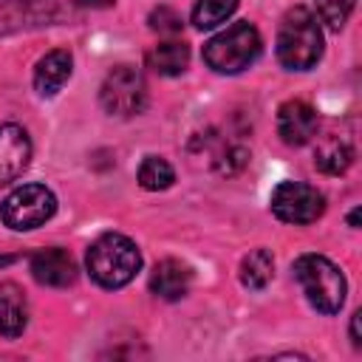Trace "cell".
I'll return each instance as SVG.
<instances>
[{
	"instance_id": "16",
	"label": "cell",
	"mask_w": 362,
	"mask_h": 362,
	"mask_svg": "<svg viewBox=\"0 0 362 362\" xmlns=\"http://www.w3.org/2000/svg\"><path fill=\"white\" fill-rule=\"evenodd\" d=\"M351 161H354V150H351L342 139H328V141H322V144L317 147V153H314V164H317V170H322L325 175H339V173H345V170L351 167Z\"/></svg>"
},
{
	"instance_id": "8",
	"label": "cell",
	"mask_w": 362,
	"mask_h": 362,
	"mask_svg": "<svg viewBox=\"0 0 362 362\" xmlns=\"http://www.w3.org/2000/svg\"><path fill=\"white\" fill-rule=\"evenodd\" d=\"M277 133L288 147H303L317 136V110L303 99H288L277 110Z\"/></svg>"
},
{
	"instance_id": "9",
	"label": "cell",
	"mask_w": 362,
	"mask_h": 362,
	"mask_svg": "<svg viewBox=\"0 0 362 362\" xmlns=\"http://www.w3.org/2000/svg\"><path fill=\"white\" fill-rule=\"evenodd\" d=\"M28 269L40 286H51V288H65L76 280V263L59 246H48V249L34 252L28 260Z\"/></svg>"
},
{
	"instance_id": "10",
	"label": "cell",
	"mask_w": 362,
	"mask_h": 362,
	"mask_svg": "<svg viewBox=\"0 0 362 362\" xmlns=\"http://www.w3.org/2000/svg\"><path fill=\"white\" fill-rule=\"evenodd\" d=\"M31 161V139L20 124H0V187L25 173Z\"/></svg>"
},
{
	"instance_id": "4",
	"label": "cell",
	"mask_w": 362,
	"mask_h": 362,
	"mask_svg": "<svg viewBox=\"0 0 362 362\" xmlns=\"http://www.w3.org/2000/svg\"><path fill=\"white\" fill-rule=\"evenodd\" d=\"M260 51L263 40L257 28L246 20H238L221 34H215L209 42H204V62L215 74H240L260 57Z\"/></svg>"
},
{
	"instance_id": "23",
	"label": "cell",
	"mask_w": 362,
	"mask_h": 362,
	"mask_svg": "<svg viewBox=\"0 0 362 362\" xmlns=\"http://www.w3.org/2000/svg\"><path fill=\"white\" fill-rule=\"evenodd\" d=\"M348 223H351V226H354V229H356V226H359V206H356V209H354V212H351V215H348Z\"/></svg>"
},
{
	"instance_id": "5",
	"label": "cell",
	"mask_w": 362,
	"mask_h": 362,
	"mask_svg": "<svg viewBox=\"0 0 362 362\" xmlns=\"http://www.w3.org/2000/svg\"><path fill=\"white\" fill-rule=\"evenodd\" d=\"M54 212H57V198L45 184H23L14 192H8L6 201L0 204V218L14 232L37 229L45 221H51Z\"/></svg>"
},
{
	"instance_id": "19",
	"label": "cell",
	"mask_w": 362,
	"mask_h": 362,
	"mask_svg": "<svg viewBox=\"0 0 362 362\" xmlns=\"http://www.w3.org/2000/svg\"><path fill=\"white\" fill-rule=\"evenodd\" d=\"M354 6H356V0H317L320 23H325L331 31H339L348 23Z\"/></svg>"
},
{
	"instance_id": "15",
	"label": "cell",
	"mask_w": 362,
	"mask_h": 362,
	"mask_svg": "<svg viewBox=\"0 0 362 362\" xmlns=\"http://www.w3.org/2000/svg\"><path fill=\"white\" fill-rule=\"evenodd\" d=\"M274 277V257L269 249H252L240 260V283L252 291H260L272 283Z\"/></svg>"
},
{
	"instance_id": "17",
	"label": "cell",
	"mask_w": 362,
	"mask_h": 362,
	"mask_svg": "<svg viewBox=\"0 0 362 362\" xmlns=\"http://www.w3.org/2000/svg\"><path fill=\"white\" fill-rule=\"evenodd\" d=\"M240 0H195V8H192V23L195 28L206 31V28H215L221 25L223 20H229L235 14Z\"/></svg>"
},
{
	"instance_id": "12",
	"label": "cell",
	"mask_w": 362,
	"mask_h": 362,
	"mask_svg": "<svg viewBox=\"0 0 362 362\" xmlns=\"http://www.w3.org/2000/svg\"><path fill=\"white\" fill-rule=\"evenodd\" d=\"M74 57L65 48H54L34 65V88L40 96H54L62 90V85L71 79Z\"/></svg>"
},
{
	"instance_id": "22",
	"label": "cell",
	"mask_w": 362,
	"mask_h": 362,
	"mask_svg": "<svg viewBox=\"0 0 362 362\" xmlns=\"http://www.w3.org/2000/svg\"><path fill=\"white\" fill-rule=\"evenodd\" d=\"M76 6H85V8H107L113 6V0H74Z\"/></svg>"
},
{
	"instance_id": "7",
	"label": "cell",
	"mask_w": 362,
	"mask_h": 362,
	"mask_svg": "<svg viewBox=\"0 0 362 362\" xmlns=\"http://www.w3.org/2000/svg\"><path fill=\"white\" fill-rule=\"evenodd\" d=\"M272 212L286 221V223H294V226H303V223H314L322 209H325V198L317 187L305 184V181H280L274 189H272Z\"/></svg>"
},
{
	"instance_id": "3",
	"label": "cell",
	"mask_w": 362,
	"mask_h": 362,
	"mask_svg": "<svg viewBox=\"0 0 362 362\" xmlns=\"http://www.w3.org/2000/svg\"><path fill=\"white\" fill-rule=\"evenodd\" d=\"M294 280L300 283L305 300L320 314H337L345 303L348 283L345 274L322 255H300L294 260Z\"/></svg>"
},
{
	"instance_id": "18",
	"label": "cell",
	"mask_w": 362,
	"mask_h": 362,
	"mask_svg": "<svg viewBox=\"0 0 362 362\" xmlns=\"http://www.w3.org/2000/svg\"><path fill=\"white\" fill-rule=\"evenodd\" d=\"M175 181V170L170 167V161L158 158V156H147L139 167V184L150 192H158V189H167L173 187Z\"/></svg>"
},
{
	"instance_id": "11",
	"label": "cell",
	"mask_w": 362,
	"mask_h": 362,
	"mask_svg": "<svg viewBox=\"0 0 362 362\" xmlns=\"http://www.w3.org/2000/svg\"><path fill=\"white\" fill-rule=\"evenodd\" d=\"M192 286V269L175 257H167L161 263H156L153 274H150V291L158 300H181Z\"/></svg>"
},
{
	"instance_id": "20",
	"label": "cell",
	"mask_w": 362,
	"mask_h": 362,
	"mask_svg": "<svg viewBox=\"0 0 362 362\" xmlns=\"http://www.w3.org/2000/svg\"><path fill=\"white\" fill-rule=\"evenodd\" d=\"M150 25L156 31H164V34H178L181 31V17L170 8H158V11L150 14Z\"/></svg>"
},
{
	"instance_id": "1",
	"label": "cell",
	"mask_w": 362,
	"mask_h": 362,
	"mask_svg": "<svg viewBox=\"0 0 362 362\" xmlns=\"http://www.w3.org/2000/svg\"><path fill=\"white\" fill-rule=\"evenodd\" d=\"M85 266L90 280L99 283L102 288H122L139 274L141 252L127 235L105 232L88 246Z\"/></svg>"
},
{
	"instance_id": "6",
	"label": "cell",
	"mask_w": 362,
	"mask_h": 362,
	"mask_svg": "<svg viewBox=\"0 0 362 362\" xmlns=\"http://www.w3.org/2000/svg\"><path fill=\"white\" fill-rule=\"evenodd\" d=\"M99 102L110 116H119V119L141 113L147 107L144 74L133 65H116L113 71H107V76L99 88Z\"/></svg>"
},
{
	"instance_id": "14",
	"label": "cell",
	"mask_w": 362,
	"mask_h": 362,
	"mask_svg": "<svg viewBox=\"0 0 362 362\" xmlns=\"http://www.w3.org/2000/svg\"><path fill=\"white\" fill-rule=\"evenodd\" d=\"M147 65L161 76H178L189 65V45L181 40L161 42L147 54Z\"/></svg>"
},
{
	"instance_id": "21",
	"label": "cell",
	"mask_w": 362,
	"mask_h": 362,
	"mask_svg": "<svg viewBox=\"0 0 362 362\" xmlns=\"http://www.w3.org/2000/svg\"><path fill=\"white\" fill-rule=\"evenodd\" d=\"M351 342H354L356 348L362 345V339H359V311L351 317Z\"/></svg>"
},
{
	"instance_id": "2",
	"label": "cell",
	"mask_w": 362,
	"mask_h": 362,
	"mask_svg": "<svg viewBox=\"0 0 362 362\" xmlns=\"http://www.w3.org/2000/svg\"><path fill=\"white\" fill-rule=\"evenodd\" d=\"M322 57V28L320 20L305 8L294 6L277 31V59L288 71H308Z\"/></svg>"
},
{
	"instance_id": "13",
	"label": "cell",
	"mask_w": 362,
	"mask_h": 362,
	"mask_svg": "<svg viewBox=\"0 0 362 362\" xmlns=\"http://www.w3.org/2000/svg\"><path fill=\"white\" fill-rule=\"evenodd\" d=\"M28 325V303L20 286L0 283V337L17 339Z\"/></svg>"
}]
</instances>
